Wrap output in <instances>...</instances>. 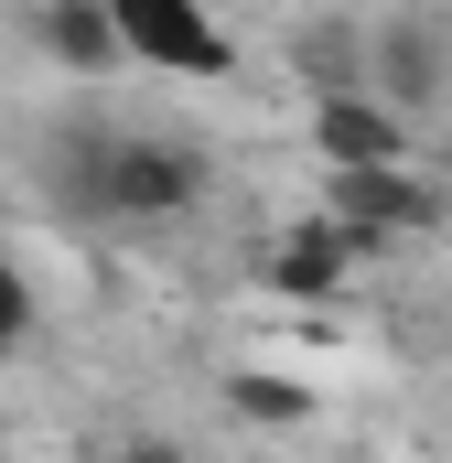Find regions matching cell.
I'll return each instance as SVG.
<instances>
[{"label": "cell", "instance_id": "6da1fadb", "mask_svg": "<svg viewBox=\"0 0 452 463\" xmlns=\"http://www.w3.org/2000/svg\"><path fill=\"white\" fill-rule=\"evenodd\" d=\"M54 194L98 227H162L205 205V151L173 129H65L54 140Z\"/></svg>", "mask_w": 452, "mask_h": 463}, {"label": "cell", "instance_id": "7a4b0ae2", "mask_svg": "<svg viewBox=\"0 0 452 463\" xmlns=\"http://www.w3.org/2000/svg\"><path fill=\"white\" fill-rule=\"evenodd\" d=\"M366 98H388L410 129L452 109V33L431 22V11H388V22H366Z\"/></svg>", "mask_w": 452, "mask_h": 463}, {"label": "cell", "instance_id": "3957f363", "mask_svg": "<svg viewBox=\"0 0 452 463\" xmlns=\"http://www.w3.org/2000/svg\"><path fill=\"white\" fill-rule=\"evenodd\" d=\"M108 22L129 65H151V76H237V43L205 0H108Z\"/></svg>", "mask_w": 452, "mask_h": 463}, {"label": "cell", "instance_id": "277c9868", "mask_svg": "<svg viewBox=\"0 0 452 463\" xmlns=\"http://www.w3.org/2000/svg\"><path fill=\"white\" fill-rule=\"evenodd\" d=\"M324 216H344L366 248H399L431 227V184L410 162H355V173H324Z\"/></svg>", "mask_w": 452, "mask_h": 463}, {"label": "cell", "instance_id": "5b68a950", "mask_svg": "<svg viewBox=\"0 0 452 463\" xmlns=\"http://www.w3.org/2000/svg\"><path fill=\"white\" fill-rule=\"evenodd\" d=\"M366 259H377V248L344 227V216H324V205H313V216H291V227L269 237V291H291V302H334Z\"/></svg>", "mask_w": 452, "mask_h": 463}, {"label": "cell", "instance_id": "8992f818", "mask_svg": "<svg viewBox=\"0 0 452 463\" xmlns=\"http://www.w3.org/2000/svg\"><path fill=\"white\" fill-rule=\"evenodd\" d=\"M355 162H410V118L388 98H313V173H355Z\"/></svg>", "mask_w": 452, "mask_h": 463}, {"label": "cell", "instance_id": "52a82bcc", "mask_svg": "<svg viewBox=\"0 0 452 463\" xmlns=\"http://www.w3.org/2000/svg\"><path fill=\"white\" fill-rule=\"evenodd\" d=\"M33 43H43L65 76H108V65H129L108 0H43V11H33Z\"/></svg>", "mask_w": 452, "mask_h": 463}, {"label": "cell", "instance_id": "ba28073f", "mask_svg": "<svg viewBox=\"0 0 452 463\" xmlns=\"http://www.w3.org/2000/svg\"><path fill=\"white\" fill-rule=\"evenodd\" d=\"M291 87L302 98H355L366 87V22H291Z\"/></svg>", "mask_w": 452, "mask_h": 463}, {"label": "cell", "instance_id": "9c48e42d", "mask_svg": "<svg viewBox=\"0 0 452 463\" xmlns=\"http://www.w3.org/2000/svg\"><path fill=\"white\" fill-rule=\"evenodd\" d=\"M226 410L259 420V431H313L324 420V388L313 377H280V366H226Z\"/></svg>", "mask_w": 452, "mask_h": 463}, {"label": "cell", "instance_id": "30bf717a", "mask_svg": "<svg viewBox=\"0 0 452 463\" xmlns=\"http://www.w3.org/2000/svg\"><path fill=\"white\" fill-rule=\"evenodd\" d=\"M33 324H43V291H33V280L0 259V355H11V345H33Z\"/></svg>", "mask_w": 452, "mask_h": 463}, {"label": "cell", "instance_id": "8fae6325", "mask_svg": "<svg viewBox=\"0 0 452 463\" xmlns=\"http://www.w3.org/2000/svg\"><path fill=\"white\" fill-rule=\"evenodd\" d=\"M108 463H194L173 431H129V442H108Z\"/></svg>", "mask_w": 452, "mask_h": 463}]
</instances>
